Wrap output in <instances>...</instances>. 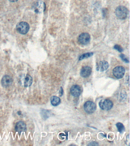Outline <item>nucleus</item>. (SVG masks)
<instances>
[{
	"label": "nucleus",
	"mask_w": 130,
	"mask_h": 146,
	"mask_svg": "<svg viewBox=\"0 0 130 146\" xmlns=\"http://www.w3.org/2000/svg\"><path fill=\"white\" fill-rule=\"evenodd\" d=\"M15 130L16 131L20 134H21L22 132H23L26 131V124L23 121H18L16 124Z\"/></svg>",
	"instance_id": "obj_9"
},
{
	"label": "nucleus",
	"mask_w": 130,
	"mask_h": 146,
	"mask_svg": "<svg viewBox=\"0 0 130 146\" xmlns=\"http://www.w3.org/2000/svg\"><path fill=\"white\" fill-rule=\"evenodd\" d=\"M9 0L11 2H15L17 1L18 0Z\"/></svg>",
	"instance_id": "obj_22"
},
{
	"label": "nucleus",
	"mask_w": 130,
	"mask_h": 146,
	"mask_svg": "<svg viewBox=\"0 0 130 146\" xmlns=\"http://www.w3.org/2000/svg\"><path fill=\"white\" fill-rule=\"evenodd\" d=\"M17 30L20 34H25L29 31L30 26L25 22H21L17 24L16 27Z\"/></svg>",
	"instance_id": "obj_2"
},
{
	"label": "nucleus",
	"mask_w": 130,
	"mask_h": 146,
	"mask_svg": "<svg viewBox=\"0 0 130 146\" xmlns=\"http://www.w3.org/2000/svg\"><path fill=\"white\" fill-rule=\"evenodd\" d=\"M116 126L117 128H118V131L120 133L122 134L125 131V127L122 123H117L116 124Z\"/></svg>",
	"instance_id": "obj_15"
},
{
	"label": "nucleus",
	"mask_w": 130,
	"mask_h": 146,
	"mask_svg": "<svg viewBox=\"0 0 130 146\" xmlns=\"http://www.w3.org/2000/svg\"><path fill=\"white\" fill-rule=\"evenodd\" d=\"M125 73L124 68L121 66H118L115 68L113 70V73L114 76L118 79L123 78Z\"/></svg>",
	"instance_id": "obj_4"
},
{
	"label": "nucleus",
	"mask_w": 130,
	"mask_h": 146,
	"mask_svg": "<svg viewBox=\"0 0 130 146\" xmlns=\"http://www.w3.org/2000/svg\"><path fill=\"white\" fill-rule=\"evenodd\" d=\"M114 48L115 49H116L117 51H118L119 52H122L123 51L122 48L121 46L118 45H115Z\"/></svg>",
	"instance_id": "obj_19"
},
{
	"label": "nucleus",
	"mask_w": 130,
	"mask_h": 146,
	"mask_svg": "<svg viewBox=\"0 0 130 146\" xmlns=\"http://www.w3.org/2000/svg\"><path fill=\"white\" fill-rule=\"evenodd\" d=\"M109 66L108 63L106 61H101L99 64H97V70H100L101 72L105 71L108 68Z\"/></svg>",
	"instance_id": "obj_12"
},
{
	"label": "nucleus",
	"mask_w": 130,
	"mask_h": 146,
	"mask_svg": "<svg viewBox=\"0 0 130 146\" xmlns=\"http://www.w3.org/2000/svg\"><path fill=\"white\" fill-rule=\"evenodd\" d=\"M113 105L112 101L108 99L101 100L99 102L100 108L103 110H110L113 107Z\"/></svg>",
	"instance_id": "obj_7"
},
{
	"label": "nucleus",
	"mask_w": 130,
	"mask_h": 146,
	"mask_svg": "<svg viewBox=\"0 0 130 146\" xmlns=\"http://www.w3.org/2000/svg\"><path fill=\"white\" fill-rule=\"evenodd\" d=\"M33 79L30 75L27 74L25 76L24 80V87H30L32 83Z\"/></svg>",
	"instance_id": "obj_13"
},
{
	"label": "nucleus",
	"mask_w": 130,
	"mask_h": 146,
	"mask_svg": "<svg viewBox=\"0 0 130 146\" xmlns=\"http://www.w3.org/2000/svg\"><path fill=\"white\" fill-rule=\"evenodd\" d=\"M120 58L122 59V61L126 63H129V61L128 59L126 58V57L125 56V55H124L123 54H121L120 55Z\"/></svg>",
	"instance_id": "obj_18"
},
{
	"label": "nucleus",
	"mask_w": 130,
	"mask_h": 146,
	"mask_svg": "<svg viewBox=\"0 0 130 146\" xmlns=\"http://www.w3.org/2000/svg\"><path fill=\"white\" fill-rule=\"evenodd\" d=\"M92 145V146H93V145H98V144H97V143L95 142H92V143L90 144L89 145Z\"/></svg>",
	"instance_id": "obj_21"
},
{
	"label": "nucleus",
	"mask_w": 130,
	"mask_h": 146,
	"mask_svg": "<svg viewBox=\"0 0 130 146\" xmlns=\"http://www.w3.org/2000/svg\"><path fill=\"white\" fill-rule=\"evenodd\" d=\"M78 40L79 42L81 45H87L90 41V35L87 33H82L79 36Z\"/></svg>",
	"instance_id": "obj_6"
},
{
	"label": "nucleus",
	"mask_w": 130,
	"mask_h": 146,
	"mask_svg": "<svg viewBox=\"0 0 130 146\" xmlns=\"http://www.w3.org/2000/svg\"><path fill=\"white\" fill-rule=\"evenodd\" d=\"M70 92L73 96L78 97L81 94V89L80 86L78 85H74L71 88Z\"/></svg>",
	"instance_id": "obj_10"
},
{
	"label": "nucleus",
	"mask_w": 130,
	"mask_h": 146,
	"mask_svg": "<svg viewBox=\"0 0 130 146\" xmlns=\"http://www.w3.org/2000/svg\"><path fill=\"white\" fill-rule=\"evenodd\" d=\"M92 71V68L90 67H84L81 70V76L84 78L88 77L91 74Z\"/></svg>",
	"instance_id": "obj_11"
},
{
	"label": "nucleus",
	"mask_w": 130,
	"mask_h": 146,
	"mask_svg": "<svg viewBox=\"0 0 130 146\" xmlns=\"http://www.w3.org/2000/svg\"><path fill=\"white\" fill-rule=\"evenodd\" d=\"M128 10L123 6H119L116 9L115 14L118 18L120 19H124L128 17Z\"/></svg>",
	"instance_id": "obj_1"
},
{
	"label": "nucleus",
	"mask_w": 130,
	"mask_h": 146,
	"mask_svg": "<svg viewBox=\"0 0 130 146\" xmlns=\"http://www.w3.org/2000/svg\"><path fill=\"white\" fill-rule=\"evenodd\" d=\"M50 102L52 106H56L60 103V99L57 96H53L50 99Z\"/></svg>",
	"instance_id": "obj_14"
},
{
	"label": "nucleus",
	"mask_w": 130,
	"mask_h": 146,
	"mask_svg": "<svg viewBox=\"0 0 130 146\" xmlns=\"http://www.w3.org/2000/svg\"><path fill=\"white\" fill-rule=\"evenodd\" d=\"M63 94V90L62 88L61 87L60 88V91H59V96L60 97L62 96Z\"/></svg>",
	"instance_id": "obj_20"
},
{
	"label": "nucleus",
	"mask_w": 130,
	"mask_h": 146,
	"mask_svg": "<svg viewBox=\"0 0 130 146\" xmlns=\"http://www.w3.org/2000/svg\"><path fill=\"white\" fill-rule=\"evenodd\" d=\"M33 8L36 13H42L45 10V4L43 1L38 0L35 3Z\"/></svg>",
	"instance_id": "obj_5"
},
{
	"label": "nucleus",
	"mask_w": 130,
	"mask_h": 146,
	"mask_svg": "<svg viewBox=\"0 0 130 146\" xmlns=\"http://www.w3.org/2000/svg\"><path fill=\"white\" fill-rule=\"evenodd\" d=\"M93 55V53L92 52H90V53H86L84 54L83 55H82L79 58V60H82L84 59H86V58H88L89 57H91Z\"/></svg>",
	"instance_id": "obj_16"
},
{
	"label": "nucleus",
	"mask_w": 130,
	"mask_h": 146,
	"mask_svg": "<svg viewBox=\"0 0 130 146\" xmlns=\"http://www.w3.org/2000/svg\"><path fill=\"white\" fill-rule=\"evenodd\" d=\"M13 82V79L10 76L5 75L2 77L1 83L2 86L4 88H7L11 85Z\"/></svg>",
	"instance_id": "obj_8"
},
{
	"label": "nucleus",
	"mask_w": 130,
	"mask_h": 146,
	"mask_svg": "<svg viewBox=\"0 0 130 146\" xmlns=\"http://www.w3.org/2000/svg\"><path fill=\"white\" fill-rule=\"evenodd\" d=\"M18 115H21V114H22V112H21V111H18Z\"/></svg>",
	"instance_id": "obj_23"
},
{
	"label": "nucleus",
	"mask_w": 130,
	"mask_h": 146,
	"mask_svg": "<svg viewBox=\"0 0 130 146\" xmlns=\"http://www.w3.org/2000/svg\"><path fill=\"white\" fill-rule=\"evenodd\" d=\"M84 107L85 112L88 114H91L94 112L97 108L96 104L90 101L86 102L84 104Z\"/></svg>",
	"instance_id": "obj_3"
},
{
	"label": "nucleus",
	"mask_w": 130,
	"mask_h": 146,
	"mask_svg": "<svg viewBox=\"0 0 130 146\" xmlns=\"http://www.w3.org/2000/svg\"><path fill=\"white\" fill-rule=\"evenodd\" d=\"M48 112L49 111L48 110H43L42 111V112H41V114L43 118L46 119L48 118Z\"/></svg>",
	"instance_id": "obj_17"
}]
</instances>
